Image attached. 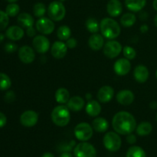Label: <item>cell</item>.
Segmentation results:
<instances>
[{"instance_id":"1","label":"cell","mask_w":157,"mask_h":157,"mask_svg":"<svg viewBox=\"0 0 157 157\" xmlns=\"http://www.w3.org/2000/svg\"><path fill=\"white\" fill-rule=\"evenodd\" d=\"M136 121L133 115L127 111H120L113 116L112 127L115 132L121 135L132 133L136 128Z\"/></svg>"},{"instance_id":"2","label":"cell","mask_w":157,"mask_h":157,"mask_svg":"<svg viewBox=\"0 0 157 157\" xmlns=\"http://www.w3.org/2000/svg\"><path fill=\"white\" fill-rule=\"evenodd\" d=\"M101 35L109 40H113L121 35V29L119 23L112 18H104L100 22Z\"/></svg>"},{"instance_id":"3","label":"cell","mask_w":157,"mask_h":157,"mask_svg":"<svg viewBox=\"0 0 157 157\" xmlns=\"http://www.w3.org/2000/svg\"><path fill=\"white\" fill-rule=\"evenodd\" d=\"M51 118L53 124L58 127H65L71 121L70 110L64 104H60L53 109Z\"/></svg>"},{"instance_id":"4","label":"cell","mask_w":157,"mask_h":157,"mask_svg":"<svg viewBox=\"0 0 157 157\" xmlns=\"http://www.w3.org/2000/svg\"><path fill=\"white\" fill-rule=\"evenodd\" d=\"M48 17L54 21H61L66 15L65 6L60 1H53L49 4L47 9Z\"/></svg>"},{"instance_id":"5","label":"cell","mask_w":157,"mask_h":157,"mask_svg":"<svg viewBox=\"0 0 157 157\" xmlns=\"http://www.w3.org/2000/svg\"><path fill=\"white\" fill-rule=\"evenodd\" d=\"M104 146L110 152H117L121 149L122 140L119 133L117 132L110 131L105 133L103 139Z\"/></svg>"},{"instance_id":"6","label":"cell","mask_w":157,"mask_h":157,"mask_svg":"<svg viewBox=\"0 0 157 157\" xmlns=\"http://www.w3.org/2000/svg\"><path fill=\"white\" fill-rule=\"evenodd\" d=\"M93 127L89 124L81 122L77 124L74 130L75 136L78 140L81 142L88 141L93 136Z\"/></svg>"},{"instance_id":"7","label":"cell","mask_w":157,"mask_h":157,"mask_svg":"<svg viewBox=\"0 0 157 157\" xmlns=\"http://www.w3.org/2000/svg\"><path fill=\"white\" fill-rule=\"evenodd\" d=\"M74 155L75 157H97V151L91 144L86 141L75 146L74 148Z\"/></svg>"},{"instance_id":"8","label":"cell","mask_w":157,"mask_h":157,"mask_svg":"<svg viewBox=\"0 0 157 157\" xmlns=\"http://www.w3.org/2000/svg\"><path fill=\"white\" fill-rule=\"evenodd\" d=\"M122 51V44L119 41H115V40H109L104 44V48H103L104 55L110 59L117 58Z\"/></svg>"},{"instance_id":"9","label":"cell","mask_w":157,"mask_h":157,"mask_svg":"<svg viewBox=\"0 0 157 157\" xmlns=\"http://www.w3.org/2000/svg\"><path fill=\"white\" fill-rule=\"evenodd\" d=\"M35 28L38 32L41 33L42 35H50L54 32L55 25L53 20L51 19L50 18L42 17V18H38V21H36Z\"/></svg>"},{"instance_id":"10","label":"cell","mask_w":157,"mask_h":157,"mask_svg":"<svg viewBox=\"0 0 157 157\" xmlns=\"http://www.w3.org/2000/svg\"><path fill=\"white\" fill-rule=\"evenodd\" d=\"M34 49L39 54H45L50 48V41L44 35H38L32 41Z\"/></svg>"},{"instance_id":"11","label":"cell","mask_w":157,"mask_h":157,"mask_svg":"<svg viewBox=\"0 0 157 157\" xmlns=\"http://www.w3.org/2000/svg\"><path fill=\"white\" fill-rule=\"evenodd\" d=\"M38 121V114L35 110H29L23 112L20 117V123L25 127H33Z\"/></svg>"},{"instance_id":"12","label":"cell","mask_w":157,"mask_h":157,"mask_svg":"<svg viewBox=\"0 0 157 157\" xmlns=\"http://www.w3.org/2000/svg\"><path fill=\"white\" fill-rule=\"evenodd\" d=\"M131 70V63L126 58L117 60L113 64V71L119 76H125Z\"/></svg>"},{"instance_id":"13","label":"cell","mask_w":157,"mask_h":157,"mask_svg":"<svg viewBox=\"0 0 157 157\" xmlns=\"http://www.w3.org/2000/svg\"><path fill=\"white\" fill-rule=\"evenodd\" d=\"M18 58L24 64H31L35 59V51L29 45L21 46L18 49Z\"/></svg>"},{"instance_id":"14","label":"cell","mask_w":157,"mask_h":157,"mask_svg":"<svg viewBox=\"0 0 157 157\" xmlns=\"http://www.w3.org/2000/svg\"><path fill=\"white\" fill-rule=\"evenodd\" d=\"M67 47L66 43L63 41H56L53 43L51 48V53L52 55L56 59H61L64 58L67 55Z\"/></svg>"},{"instance_id":"15","label":"cell","mask_w":157,"mask_h":157,"mask_svg":"<svg viewBox=\"0 0 157 157\" xmlns=\"http://www.w3.org/2000/svg\"><path fill=\"white\" fill-rule=\"evenodd\" d=\"M114 96V89L108 85L101 87L97 94L98 101L103 104H107L113 99Z\"/></svg>"},{"instance_id":"16","label":"cell","mask_w":157,"mask_h":157,"mask_svg":"<svg viewBox=\"0 0 157 157\" xmlns=\"http://www.w3.org/2000/svg\"><path fill=\"white\" fill-rule=\"evenodd\" d=\"M117 101L120 104L124 106H129L134 101L135 95L130 90L124 89L121 90L117 94Z\"/></svg>"},{"instance_id":"17","label":"cell","mask_w":157,"mask_h":157,"mask_svg":"<svg viewBox=\"0 0 157 157\" xmlns=\"http://www.w3.org/2000/svg\"><path fill=\"white\" fill-rule=\"evenodd\" d=\"M150 72L148 68L144 64H139L136 66L133 71V77L138 83L144 84L148 80Z\"/></svg>"},{"instance_id":"18","label":"cell","mask_w":157,"mask_h":157,"mask_svg":"<svg viewBox=\"0 0 157 157\" xmlns=\"http://www.w3.org/2000/svg\"><path fill=\"white\" fill-rule=\"evenodd\" d=\"M107 12L111 17H118L123 12L122 3L120 0H109L107 5Z\"/></svg>"},{"instance_id":"19","label":"cell","mask_w":157,"mask_h":157,"mask_svg":"<svg viewBox=\"0 0 157 157\" xmlns=\"http://www.w3.org/2000/svg\"><path fill=\"white\" fill-rule=\"evenodd\" d=\"M25 35L22 27L18 25L10 26L6 32V36L12 41H18L21 39Z\"/></svg>"},{"instance_id":"20","label":"cell","mask_w":157,"mask_h":157,"mask_svg":"<svg viewBox=\"0 0 157 157\" xmlns=\"http://www.w3.org/2000/svg\"><path fill=\"white\" fill-rule=\"evenodd\" d=\"M104 37L102 35L98 33L93 34L90 35L88 39V45L90 49L94 51H99L104 48Z\"/></svg>"},{"instance_id":"21","label":"cell","mask_w":157,"mask_h":157,"mask_svg":"<svg viewBox=\"0 0 157 157\" xmlns=\"http://www.w3.org/2000/svg\"><path fill=\"white\" fill-rule=\"evenodd\" d=\"M85 106L84 99L81 96H74L69 99L67 103V107L71 111L78 112L84 109Z\"/></svg>"},{"instance_id":"22","label":"cell","mask_w":157,"mask_h":157,"mask_svg":"<svg viewBox=\"0 0 157 157\" xmlns=\"http://www.w3.org/2000/svg\"><path fill=\"white\" fill-rule=\"evenodd\" d=\"M85 110L90 117H97L101 112V105L98 101L90 100L85 105Z\"/></svg>"},{"instance_id":"23","label":"cell","mask_w":157,"mask_h":157,"mask_svg":"<svg viewBox=\"0 0 157 157\" xmlns=\"http://www.w3.org/2000/svg\"><path fill=\"white\" fill-rule=\"evenodd\" d=\"M147 5V0H125V6L128 10L138 12L143 10Z\"/></svg>"},{"instance_id":"24","label":"cell","mask_w":157,"mask_h":157,"mask_svg":"<svg viewBox=\"0 0 157 157\" xmlns=\"http://www.w3.org/2000/svg\"><path fill=\"white\" fill-rule=\"evenodd\" d=\"M92 127L98 133H104L108 130L109 123L105 118L97 117L92 122Z\"/></svg>"},{"instance_id":"25","label":"cell","mask_w":157,"mask_h":157,"mask_svg":"<svg viewBox=\"0 0 157 157\" xmlns=\"http://www.w3.org/2000/svg\"><path fill=\"white\" fill-rule=\"evenodd\" d=\"M17 21H18V24L21 25V27L25 28V29L34 26L35 25L34 18L27 12H22V13L19 14L18 18H17Z\"/></svg>"},{"instance_id":"26","label":"cell","mask_w":157,"mask_h":157,"mask_svg":"<svg viewBox=\"0 0 157 157\" xmlns=\"http://www.w3.org/2000/svg\"><path fill=\"white\" fill-rule=\"evenodd\" d=\"M55 98L57 103L59 104H67L70 99V93L68 90L64 87H60L55 91Z\"/></svg>"},{"instance_id":"27","label":"cell","mask_w":157,"mask_h":157,"mask_svg":"<svg viewBox=\"0 0 157 157\" xmlns=\"http://www.w3.org/2000/svg\"><path fill=\"white\" fill-rule=\"evenodd\" d=\"M136 131L137 135L140 136H148L153 131V126L150 122L147 121H144L136 126Z\"/></svg>"},{"instance_id":"28","label":"cell","mask_w":157,"mask_h":157,"mask_svg":"<svg viewBox=\"0 0 157 157\" xmlns=\"http://www.w3.org/2000/svg\"><path fill=\"white\" fill-rule=\"evenodd\" d=\"M136 17L132 12H127L123 15L121 18V24L124 27L129 28L133 26L136 23Z\"/></svg>"},{"instance_id":"29","label":"cell","mask_w":157,"mask_h":157,"mask_svg":"<svg viewBox=\"0 0 157 157\" xmlns=\"http://www.w3.org/2000/svg\"><path fill=\"white\" fill-rule=\"evenodd\" d=\"M85 26L87 31L92 34L98 33V31L100 30V23L96 18L93 17H90L86 20Z\"/></svg>"},{"instance_id":"30","label":"cell","mask_w":157,"mask_h":157,"mask_svg":"<svg viewBox=\"0 0 157 157\" xmlns=\"http://www.w3.org/2000/svg\"><path fill=\"white\" fill-rule=\"evenodd\" d=\"M57 36L61 41H67L71 36V30L67 25H61L57 31Z\"/></svg>"},{"instance_id":"31","label":"cell","mask_w":157,"mask_h":157,"mask_svg":"<svg viewBox=\"0 0 157 157\" xmlns=\"http://www.w3.org/2000/svg\"><path fill=\"white\" fill-rule=\"evenodd\" d=\"M126 157H147L144 149L138 146H133L128 149Z\"/></svg>"},{"instance_id":"32","label":"cell","mask_w":157,"mask_h":157,"mask_svg":"<svg viewBox=\"0 0 157 157\" xmlns=\"http://www.w3.org/2000/svg\"><path fill=\"white\" fill-rule=\"evenodd\" d=\"M47 12V9L44 3L37 2L33 6V13L36 18H42Z\"/></svg>"},{"instance_id":"33","label":"cell","mask_w":157,"mask_h":157,"mask_svg":"<svg viewBox=\"0 0 157 157\" xmlns=\"http://www.w3.org/2000/svg\"><path fill=\"white\" fill-rule=\"evenodd\" d=\"M12 86V81L7 75L0 73V90H7Z\"/></svg>"},{"instance_id":"34","label":"cell","mask_w":157,"mask_h":157,"mask_svg":"<svg viewBox=\"0 0 157 157\" xmlns=\"http://www.w3.org/2000/svg\"><path fill=\"white\" fill-rule=\"evenodd\" d=\"M20 7L15 2L10 3L6 8V12L9 17H15L19 13Z\"/></svg>"},{"instance_id":"35","label":"cell","mask_w":157,"mask_h":157,"mask_svg":"<svg viewBox=\"0 0 157 157\" xmlns=\"http://www.w3.org/2000/svg\"><path fill=\"white\" fill-rule=\"evenodd\" d=\"M123 54L124 55V58L128 60H133L136 56V52L133 47L131 46H125L123 48Z\"/></svg>"},{"instance_id":"36","label":"cell","mask_w":157,"mask_h":157,"mask_svg":"<svg viewBox=\"0 0 157 157\" xmlns=\"http://www.w3.org/2000/svg\"><path fill=\"white\" fill-rule=\"evenodd\" d=\"M9 22V16L6 12L0 10V31H3L7 28Z\"/></svg>"},{"instance_id":"37","label":"cell","mask_w":157,"mask_h":157,"mask_svg":"<svg viewBox=\"0 0 157 157\" xmlns=\"http://www.w3.org/2000/svg\"><path fill=\"white\" fill-rule=\"evenodd\" d=\"M5 51L8 53H13L15 52V51L18 49V46L17 44H15V43H12V42H9V43H6L5 44Z\"/></svg>"},{"instance_id":"38","label":"cell","mask_w":157,"mask_h":157,"mask_svg":"<svg viewBox=\"0 0 157 157\" xmlns=\"http://www.w3.org/2000/svg\"><path fill=\"white\" fill-rule=\"evenodd\" d=\"M15 100V94L12 90H9L6 92V95H5V101L6 102L11 104V103L14 102Z\"/></svg>"},{"instance_id":"39","label":"cell","mask_w":157,"mask_h":157,"mask_svg":"<svg viewBox=\"0 0 157 157\" xmlns=\"http://www.w3.org/2000/svg\"><path fill=\"white\" fill-rule=\"evenodd\" d=\"M66 44H67V48H75L77 47V45H78V41H77L76 38H70L69 39H67L66 41Z\"/></svg>"},{"instance_id":"40","label":"cell","mask_w":157,"mask_h":157,"mask_svg":"<svg viewBox=\"0 0 157 157\" xmlns=\"http://www.w3.org/2000/svg\"><path fill=\"white\" fill-rule=\"evenodd\" d=\"M36 28L32 26V27L26 29V34L29 37H35L36 36Z\"/></svg>"},{"instance_id":"41","label":"cell","mask_w":157,"mask_h":157,"mask_svg":"<svg viewBox=\"0 0 157 157\" xmlns=\"http://www.w3.org/2000/svg\"><path fill=\"white\" fill-rule=\"evenodd\" d=\"M127 142L130 144H134L136 142V136L133 133L127 135Z\"/></svg>"},{"instance_id":"42","label":"cell","mask_w":157,"mask_h":157,"mask_svg":"<svg viewBox=\"0 0 157 157\" xmlns=\"http://www.w3.org/2000/svg\"><path fill=\"white\" fill-rule=\"evenodd\" d=\"M7 123V117L3 113L0 112V128H2Z\"/></svg>"},{"instance_id":"43","label":"cell","mask_w":157,"mask_h":157,"mask_svg":"<svg viewBox=\"0 0 157 157\" xmlns=\"http://www.w3.org/2000/svg\"><path fill=\"white\" fill-rule=\"evenodd\" d=\"M59 157H73L72 154L71 153V152H62Z\"/></svg>"},{"instance_id":"44","label":"cell","mask_w":157,"mask_h":157,"mask_svg":"<svg viewBox=\"0 0 157 157\" xmlns=\"http://www.w3.org/2000/svg\"><path fill=\"white\" fill-rule=\"evenodd\" d=\"M148 29H149V27L147 25H143L140 27V31L141 32H143V33L147 32V31H148Z\"/></svg>"},{"instance_id":"45","label":"cell","mask_w":157,"mask_h":157,"mask_svg":"<svg viewBox=\"0 0 157 157\" xmlns=\"http://www.w3.org/2000/svg\"><path fill=\"white\" fill-rule=\"evenodd\" d=\"M150 107H151L152 109H153V110L156 109L157 108V102H156V101H153V102L150 103Z\"/></svg>"},{"instance_id":"46","label":"cell","mask_w":157,"mask_h":157,"mask_svg":"<svg viewBox=\"0 0 157 157\" xmlns=\"http://www.w3.org/2000/svg\"><path fill=\"white\" fill-rule=\"evenodd\" d=\"M41 157H55V156H54L53 153H49V152H47V153H44V154L42 155V156H41Z\"/></svg>"},{"instance_id":"47","label":"cell","mask_w":157,"mask_h":157,"mask_svg":"<svg viewBox=\"0 0 157 157\" xmlns=\"http://www.w3.org/2000/svg\"><path fill=\"white\" fill-rule=\"evenodd\" d=\"M153 9L157 12V0H153Z\"/></svg>"},{"instance_id":"48","label":"cell","mask_w":157,"mask_h":157,"mask_svg":"<svg viewBox=\"0 0 157 157\" xmlns=\"http://www.w3.org/2000/svg\"><path fill=\"white\" fill-rule=\"evenodd\" d=\"M4 38H5V35H3V34L0 33V43H1L3 40H4Z\"/></svg>"},{"instance_id":"49","label":"cell","mask_w":157,"mask_h":157,"mask_svg":"<svg viewBox=\"0 0 157 157\" xmlns=\"http://www.w3.org/2000/svg\"><path fill=\"white\" fill-rule=\"evenodd\" d=\"M154 24H155V25H156V27L157 28V14L154 18Z\"/></svg>"},{"instance_id":"50","label":"cell","mask_w":157,"mask_h":157,"mask_svg":"<svg viewBox=\"0 0 157 157\" xmlns=\"http://www.w3.org/2000/svg\"><path fill=\"white\" fill-rule=\"evenodd\" d=\"M87 99L88 100V101H90V97H92V95H91V94H87Z\"/></svg>"},{"instance_id":"51","label":"cell","mask_w":157,"mask_h":157,"mask_svg":"<svg viewBox=\"0 0 157 157\" xmlns=\"http://www.w3.org/2000/svg\"><path fill=\"white\" fill-rule=\"evenodd\" d=\"M7 2H9V3H14V2H16L18 0H6Z\"/></svg>"},{"instance_id":"52","label":"cell","mask_w":157,"mask_h":157,"mask_svg":"<svg viewBox=\"0 0 157 157\" xmlns=\"http://www.w3.org/2000/svg\"><path fill=\"white\" fill-rule=\"evenodd\" d=\"M58 1H60V2H64V1H65V0H58Z\"/></svg>"},{"instance_id":"53","label":"cell","mask_w":157,"mask_h":157,"mask_svg":"<svg viewBox=\"0 0 157 157\" xmlns=\"http://www.w3.org/2000/svg\"><path fill=\"white\" fill-rule=\"evenodd\" d=\"M156 78H157V70H156Z\"/></svg>"},{"instance_id":"54","label":"cell","mask_w":157,"mask_h":157,"mask_svg":"<svg viewBox=\"0 0 157 157\" xmlns=\"http://www.w3.org/2000/svg\"><path fill=\"white\" fill-rule=\"evenodd\" d=\"M156 121H157V114H156Z\"/></svg>"}]
</instances>
